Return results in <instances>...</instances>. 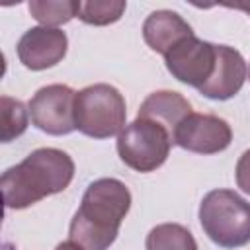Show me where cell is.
I'll list each match as a JSON object with an SVG mask.
<instances>
[{
  "label": "cell",
  "instance_id": "ffe728a7",
  "mask_svg": "<svg viewBox=\"0 0 250 250\" xmlns=\"http://www.w3.org/2000/svg\"><path fill=\"white\" fill-rule=\"evenodd\" d=\"M248 78H250V66H248Z\"/></svg>",
  "mask_w": 250,
  "mask_h": 250
},
{
  "label": "cell",
  "instance_id": "ba28073f",
  "mask_svg": "<svg viewBox=\"0 0 250 250\" xmlns=\"http://www.w3.org/2000/svg\"><path fill=\"white\" fill-rule=\"evenodd\" d=\"M232 141L230 125L211 113H189L174 131V145L195 154H217Z\"/></svg>",
  "mask_w": 250,
  "mask_h": 250
},
{
  "label": "cell",
  "instance_id": "3957f363",
  "mask_svg": "<svg viewBox=\"0 0 250 250\" xmlns=\"http://www.w3.org/2000/svg\"><path fill=\"white\" fill-rule=\"evenodd\" d=\"M199 223L221 248L232 250L250 242V203L232 189H211L199 203Z\"/></svg>",
  "mask_w": 250,
  "mask_h": 250
},
{
  "label": "cell",
  "instance_id": "5b68a950",
  "mask_svg": "<svg viewBox=\"0 0 250 250\" xmlns=\"http://www.w3.org/2000/svg\"><path fill=\"white\" fill-rule=\"evenodd\" d=\"M172 145V133L158 121L146 117H137L117 135V154L121 162L141 174L160 168Z\"/></svg>",
  "mask_w": 250,
  "mask_h": 250
},
{
  "label": "cell",
  "instance_id": "6da1fadb",
  "mask_svg": "<svg viewBox=\"0 0 250 250\" xmlns=\"http://www.w3.org/2000/svg\"><path fill=\"white\" fill-rule=\"evenodd\" d=\"M131 209V191L117 178L94 180L76 209L68 240L80 244L84 250H107L117 234L123 219Z\"/></svg>",
  "mask_w": 250,
  "mask_h": 250
},
{
  "label": "cell",
  "instance_id": "2e32d148",
  "mask_svg": "<svg viewBox=\"0 0 250 250\" xmlns=\"http://www.w3.org/2000/svg\"><path fill=\"white\" fill-rule=\"evenodd\" d=\"M127 2L123 0H90L78 4V20L88 25H109L121 20Z\"/></svg>",
  "mask_w": 250,
  "mask_h": 250
},
{
  "label": "cell",
  "instance_id": "30bf717a",
  "mask_svg": "<svg viewBox=\"0 0 250 250\" xmlns=\"http://www.w3.org/2000/svg\"><path fill=\"white\" fill-rule=\"evenodd\" d=\"M248 78V66L240 51L229 45H217V62L211 78L197 90L201 96L217 102L234 98Z\"/></svg>",
  "mask_w": 250,
  "mask_h": 250
},
{
  "label": "cell",
  "instance_id": "7c38bea8",
  "mask_svg": "<svg viewBox=\"0 0 250 250\" xmlns=\"http://www.w3.org/2000/svg\"><path fill=\"white\" fill-rule=\"evenodd\" d=\"M189 113H191V104L180 92L156 90V92H152L145 98V102L139 107L137 117H146V119L158 121L160 125H164L172 133V139H174L176 127Z\"/></svg>",
  "mask_w": 250,
  "mask_h": 250
},
{
  "label": "cell",
  "instance_id": "52a82bcc",
  "mask_svg": "<svg viewBox=\"0 0 250 250\" xmlns=\"http://www.w3.org/2000/svg\"><path fill=\"white\" fill-rule=\"evenodd\" d=\"M168 72L182 84L199 90L213 74L217 62V45L195 35L180 41L164 55Z\"/></svg>",
  "mask_w": 250,
  "mask_h": 250
},
{
  "label": "cell",
  "instance_id": "7a4b0ae2",
  "mask_svg": "<svg viewBox=\"0 0 250 250\" xmlns=\"http://www.w3.org/2000/svg\"><path fill=\"white\" fill-rule=\"evenodd\" d=\"M74 178V160L61 148L43 146L29 152L0 178L8 209H27L37 201L64 191Z\"/></svg>",
  "mask_w": 250,
  "mask_h": 250
},
{
  "label": "cell",
  "instance_id": "9c48e42d",
  "mask_svg": "<svg viewBox=\"0 0 250 250\" xmlns=\"http://www.w3.org/2000/svg\"><path fill=\"white\" fill-rule=\"evenodd\" d=\"M68 49V37L59 27L37 25L27 29L16 47L20 62L29 70H45L59 64Z\"/></svg>",
  "mask_w": 250,
  "mask_h": 250
},
{
  "label": "cell",
  "instance_id": "4fadbf2b",
  "mask_svg": "<svg viewBox=\"0 0 250 250\" xmlns=\"http://www.w3.org/2000/svg\"><path fill=\"white\" fill-rule=\"evenodd\" d=\"M145 248L146 250H197V242L184 225L162 223L148 230Z\"/></svg>",
  "mask_w": 250,
  "mask_h": 250
},
{
  "label": "cell",
  "instance_id": "e0dca14e",
  "mask_svg": "<svg viewBox=\"0 0 250 250\" xmlns=\"http://www.w3.org/2000/svg\"><path fill=\"white\" fill-rule=\"evenodd\" d=\"M234 178H236V186L244 191L250 193V148H246L238 162H236V170H234Z\"/></svg>",
  "mask_w": 250,
  "mask_h": 250
},
{
  "label": "cell",
  "instance_id": "8fae6325",
  "mask_svg": "<svg viewBox=\"0 0 250 250\" xmlns=\"http://www.w3.org/2000/svg\"><path fill=\"white\" fill-rule=\"evenodd\" d=\"M193 35L191 25L172 10H156L146 16L143 23V39L145 43L160 55H166L180 41Z\"/></svg>",
  "mask_w": 250,
  "mask_h": 250
},
{
  "label": "cell",
  "instance_id": "8992f818",
  "mask_svg": "<svg viewBox=\"0 0 250 250\" xmlns=\"http://www.w3.org/2000/svg\"><path fill=\"white\" fill-rule=\"evenodd\" d=\"M74 98L76 92L66 84H49L39 88L27 104L31 123L39 131L55 137L76 131Z\"/></svg>",
  "mask_w": 250,
  "mask_h": 250
},
{
  "label": "cell",
  "instance_id": "d6986e66",
  "mask_svg": "<svg viewBox=\"0 0 250 250\" xmlns=\"http://www.w3.org/2000/svg\"><path fill=\"white\" fill-rule=\"evenodd\" d=\"M227 8H234V10H244L250 16V2H238V4H225Z\"/></svg>",
  "mask_w": 250,
  "mask_h": 250
},
{
  "label": "cell",
  "instance_id": "9a60e30c",
  "mask_svg": "<svg viewBox=\"0 0 250 250\" xmlns=\"http://www.w3.org/2000/svg\"><path fill=\"white\" fill-rule=\"evenodd\" d=\"M0 107H2V133L0 139L2 143H10L18 137H21L29 125V107H25L23 102L2 96L0 98Z\"/></svg>",
  "mask_w": 250,
  "mask_h": 250
},
{
  "label": "cell",
  "instance_id": "5bb4252c",
  "mask_svg": "<svg viewBox=\"0 0 250 250\" xmlns=\"http://www.w3.org/2000/svg\"><path fill=\"white\" fill-rule=\"evenodd\" d=\"M76 0H31L27 4L29 14L45 27H59L78 16Z\"/></svg>",
  "mask_w": 250,
  "mask_h": 250
},
{
  "label": "cell",
  "instance_id": "ac0fdd59",
  "mask_svg": "<svg viewBox=\"0 0 250 250\" xmlns=\"http://www.w3.org/2000/svg\"><path fill=\"white\" fill-rule=\"evenodd\" d=\"M55 250H84L80 244H76V242H72V240H66V242H61V244H57V248Z\"/></svg>",
  "mask_w": 250,
  "mask_h": 250
},
{
  "label": "cell",
  "instance_id": "277c9868",
  "mask_svg": "<svg viewBox=\"0 0 250 250\" xmlns=\"http://www.w3.org/2000/svg\"><path fill=\"white\" fill-rule=\"evenodd\" d=\"M127 105L123 94L111 84H92L76 92V129L92 139H109L125 129Z\"/></svg>",
  "mask_w": 250,
  "mask_h": 250
}]
</instances>
